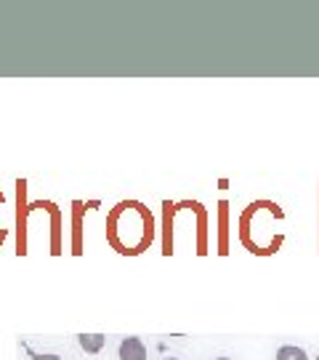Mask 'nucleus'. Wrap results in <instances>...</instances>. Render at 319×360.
<instances>
[{"instance_id": "6", "label": "nucleus", "mask_w": 319, "mask_h": 360, "mask_svg": "<svg viewBox=\"0 0 319 360\" xmlns=\"http://www.w3.org/2000/svg\"><path fill=\"white\" fill-rule=\"evenodd\" d=\"M165 360H176V358H165Z\"/></svg>"}, {"instance_id": "1", "label": "nucleus", "mask_w": 319, "mask_h": 360, "mask_svg": "<svg viewBox=\"0 0 319 360\" xmlns=\"http://www.w3.org/2000/svg\"><path fill=\"white\" fill-rule=\"evenodd\" d=\"M120 360H147V347L136 336H128L120 342Z\"/></svg>"}, {"instance_id": "5", "label": "nucleus", "mask_w": 319, "mask_h": 360, "mask_svg": "<svg viewBox=\"0 0 319 360\" xmlns=\"http://www.w3.org/2000/svg\"><path fill=\"white\" fill-rule=\"evenodd\" d=\"M216 360H231V358H216Z\"/></svg>"}, {"instance_id": "7", "label": "nucleus", "mask_w": 319, "mask_h": 360, "mask_svg": "<svg viewBox=\"0 0 319 360\" xmlns=\"http://www.w3.org/2000/svg\"><path fill=\"white\" fill-rule=\"evenodd\" d=\"M317 360H319V358H317Z\"/></svg>"}, {"instance_id": "4", "label": "nucleus", "mask_w": 319, "mask_h": 360, "mask_svg": "<svg viewBox=\"0 0 319 360\" xmlns=\"http://www.w3.org/2000/svg\"><path fill=\"white\" fill-rule=\"evenodd\" d=\"M35 360H62L59 355H35Z\"/></svg>"}, {"instance_id": "3", "label": "nucleus", "mask_w": 319, "mask_h": 360, "mask_svg": "<svg viewBox=\"0 0 319 360\" xmlns=\"http://www.w3.org/2000/svg\"><path fill=\"white\" fill-rule=\"evenodd\" d=\"M277 360H308L306 352L301 347H293V345H287V347H280L277 352Z\"/></svg>"}, {"instance_id": "2", "label": "nucleus", "mask_w": 319, "mask_h": 360, "mask_svg": "<svg viewBox=\"0 0 319 360\" xmlns=\"http://www.w3.org/2000/svg\"><path fill=\"white\" fill-rule=\"evenodd\" d=\"M80 347L86 349V352H99L104 347V336L102 334H83L80 339Z\"/></svg>"}]
</instances>
